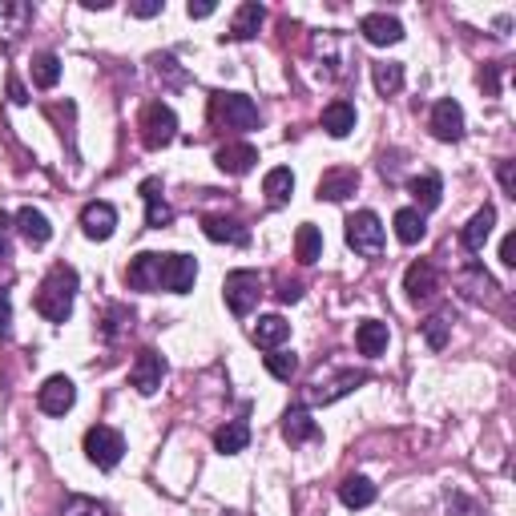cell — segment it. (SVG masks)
Segmentation results:
<instances>
[{
    "instance_id": "cell-28",
    "label": "cell",
    "mask_w": 516,
    "mask_h": 516,
    "mask_svg": "<svg viewBox=\"0 0 516 516\" xmlns=\"http://www.w3.org/2000/svg\"><path fill=\"white\" fill-rule=\"evenodd\" d=\"M262 194H267V202H270V206L290 202V194H295V174H290L287 166H275V170L262 177Z\"/></svg>"
},
{
    "instance_id": "cell-30",
    "label": "cell",
    "mask_w": 516,
    "mask_h": 516,
    "mask_svg": "<svg viewBox=\"0 0 516 516\" xmlns=\"http://www.w3.org/2000/svg\"><path fill=\"white\" fill-rule=\"evenodd\" d=\"M323 129L331 137H347L355 129V106L351 101H331V106L323 109Z\"/></svg>"
},
{
    "instance_id": "cell-13",
    "label": "cell",
    "mask_w": 516,
    "mask_h": 516,
    "mask_svg": "<svg viewBox=\"0 0 516 516\" xmlns=\"http://www.w3.org/2000/svg\"><path fill=\"white\" fill-rule=\"evenodd\" d=\"M436 287H440V278H436V267H431L428 258L411 262V267L403 270V290H408L411 303H424V298H431V295H436Z\"/></svg>"
},
{
    "instance_id": "cell-44",
    "label": "cell",
    "mask_w": 516,
    "mask_h": 516,
    "mask_svg": "<svg viewBox=\"0 0 516 516\" xmlns=\"http://www.w3.org/2000/svg\"><path fill=\"white\" fill-rule=\"evenodd\" d=\"M501 262H504V267H516V234H504V242H501Z\"/></svg>"
},
{
    "instance_id": "cell-37",
    "label": "cell",
    "mask_w": 516,
    "mask_h": 516,
    "mask_svg": "<svg viewBox=\"0 0 516 516\" xmlns=\"http://www.w3.org/2000/svg\"><path fill=\"white\" fill-rule=\"evenodd\" d=\"M61 516H106V509H101L93 496H69V501H65V509H61Z\"/></svg>"
},
{
    "instance_id": "cell-11",
    "label": "cell",
    "mask_w": 516,
    "mask_h": 516,
    "mask_svg": "<svg viewBox=\"0 0 516 516\" xmlns=\"http://www.w3.org/2000/svg\"><path fill=\"white\" fill-rule=\"evenodd\" d=\"M81 230H86V238H93V242L114 238V230H117V210H114L109 202H89L86 210H81Z\"/></svg>"
},
{
    "instance_id": "cell-43",
    "label": "cell",
    "mask_w": 516,
    "mask_h": 516,
    "mask_svg": "<svg viewBox=\"0 0 516 516\" xmlns=\"http://www.w3.org/2000/svg\"><path fill=\"white\" fill-rule=\"evenodd\" d=\"M214 8H218V5H214V0H198V5H194V0H190V5H186V13H190L194 21H206V16H214Z\"/></svg>"
},
{
    "instance_id": "cell-9",
    "label": "cell",
    "mask_w": 516,
    "mask_h": 516,
    "mask_svg": "<svg viewBox=\"0 0 516 516\" xmlns=\"http://www.w3.org/2000/svg\"><path fill=\"white\" fill-rule=\"evenodd\" d=\"M194 278H198V262L190 255H162V290L186 295L194 290Z\"/></svg>"
},
{
    "instance_id": "cell-1",
    "label": "cell",
    "mask_w": 516,
    "mask_h": 516,
    "mask_svg": "<svg viewBox=\"0 0 516 516\" xmlns=\"http://www.w3.org/2000/svg\"><path fill=\"white\" fill-rule=\"evenodd\" d=\"M73 298H77V270L73 267H53L49 275H45L41 290H36V311H41L49 323H65V319L73 315Z\"/></svg>"
},
{
    "instance_id": "cell-38",
    "label": "cell",
    "mask_w": 516,
    "mask_h": 516,
    "mask_svg": "<svg viewBox=\"0 0 516 516\" xmlns=\"http://www.w3.org/2000/svg\"><path fill=\"white\" fill-rule=\"evenodd\" d=\"M448 331H452V323H448V315H431L428 323H424V335H428V343L436 347V351L448 343Z\"/></svg>"
},
{
    "instance_id": "cell-41",
    "label": "cell",
    "mask_w": 516,
    "mask_h": 516,
    "mask_svg": "<svg viewBox=\"0 0 516 516\" xmlns=\"http://www.w3.org/2000/svg\"><path fill=\"white\" fill-rule=\"evenodd\" d=\"M8 238H13V218H8V214L0 210V262L8 258V247H13Z\"/></svg>"
},
{
    "instance_id": "cell-7",
    "label": "cell",
    "mask_w": 516,
    "mask_h": 516,
    "mask_svg": "<svg viewBox=\"0 0 516 516\" xmlns=\"http://www.w3.org/2000/svg\"><path fill=\"white\" fill-rule=\"evenodd\" d=\"M36 403H41L45 416H65V411L77 403V388H73L69 375H49L45 388L36 391Z\"/></svg>"
},
{
    "instance_id": "cell-3",
    "label": "cell",
    "mask_w": 516,
    "mask_h": 516,
    "mask_svg": "<svg viewBox=\"0 0 516 516\" xmlns=\"http://www.w3.org/2000/svg\"><path fill=\"white\" fill-rule=\"evenodd\" d=\"M347 247L355 255H368V258H379L383 255V222L375 210H359L347 218Z\"/></svg>"
},
{
    "instance_id": "cell-15",
    "label": "cell",
    "mask_w": 516,
    "mask_h": 516,
    "mask_svg": "<svg viewBox=\"0 0 516 516\" xmlns=\"http://www.w3.org/2000/svg\"><path fill=\"white\" fill-rule=\"evenodd\" d=\"M142 198H146V227H154V230L170 227L174 210L162 198V177H146V182H142Z\"/></svg>"
},
{
    "instance_id": "cell-21",
    "label": "cell",
    "mask_w": 516,
    "mask_h": 516,
    "mask_svg": "<svg viewBox=\"0 0 516 516\" xmlns=\"http://www.w3.org/2000/svg\"><path fill=\"white\" fill-rule=\"evenodd\" d=\"M355 347H359V355H368V359L383 355L388 351V323H379V319H363L359 331H355Z\"/></svg>"
},
{
    "instance_id": "cell-39",
    "label": "cell",
    "mask_w": 516,
    "mask_h": 516,
    "mask_svg": "<svg viewBox=\"0 0 516 516\" xmlns=\"http://www.w3.org/2000/svg\"><path fill=\"white\" fill-rule=\"evenodd\" d=\"M0 339H13V298H8V287H0Z\"/></svg>"
},
{
    "instance_id": "cell-31",
    "label": "cell",
    "mask_w": 516,
    "mask_h": 516,
    "mask_svg": "<svg viewBox=\"0 0 516 516\" xmlns=\"http://www.w3.org/2000/svg\"><path fill=\"white\" fill-rule=\"evenodd\" d=\"M339 501L347 509H368V504H375V484L368 476H347L339 484Z\"/></svg>"
},
{
    "instance_id": "cell-6",
    "label": "cell",
    "mask_w": 516,
    "mask_h": 516,
    "mask_svg": "<svg viewBox=\"0 0 516 516\" xmlns=\"http://www.w3.org/2000/svg\"><path fill=\"white\" fill-rule=\"evenodd\" d=\"M86 456L97 468H117L121 456H126V440H121V431L97 424V428L86 431Z\"/></svg>"
},
{
    "instance_id": "cell-45",
    "label": "cell",
    "mask_w": 516,
    "mask_h": 516,
    "mask_svg": "<svg viewBox=\"0 0 516 516\" xmlns=\"http://www.w3.org/2000/svg\"><path fill=\"white\" fill-rule=\"evenodd\" d=\"M278 298H283V303H298V298H303V287H298V283H283Z\"/></svg>"
},
{
    "instance_id": "cell-19",
    "label": "cell",
    "mask_w": 516,
    "mask_h": 516,
    "mask_svg": "<svg viewBox=\"0 0 516 516\" xmlns=\"http://www.w3.org/2000/svg\"><path fill=\"white\" fill-rule=\"evenodd\" d=\"M202 234L210 242H230V247H247V242H250V230L247 227H238L234 218H218V214L202 218Z\"/></svg>"
},
{
    "instance_id": "cell-33",
    "label": "cell",
    "mask_w": 516,
    "mask_h": 516,
    "mask_svg": "<svg viewBox=\"0 0 516 516\" xmlns=\"http://www.w3.org/2000/svg\"><path fill=\"white\" fill-rule=\"evenodd\" d=\"M295 255H298V262H319L323 258V234H319V227H311V222H303L298 227V234H295Z\"/></svg>"
},
{
    "instance_id": "cell-14",
    "label": "cell",
    "mask_w": 516,
    "mask_h": 516,
    "mask_svg": "<svg viewBox=\"0 0 516 516\" xmlns=\"http://www.w3.org/2000/svg\"><path fill=\"white\" fill-rule=\"evenodd\" d=\"M214 162H218V170H222V174L242 177V174H250V170H255V162H258V149L250 146V142H230V146H222L218 154H214Z\"/></svg>"
},
{
    "instance_id": "cell-10",
    "label": "cell",
    "mask_w": 516,
    "mask_h": 516,
    "mask_svg": "<svg viewBox=\"0 0 516 516\" xmlns=\"http://www.w3.org/2000/svg\"><path fill=\"white\" fill-rule=\"evenodd\" d=\"M431 134H436L440 142H460V137H464V109H460V101L444 97L431 106Z\"/></svg>"
},
{
    "instance_id": "cell-2",
    "label": "cell",
    "mask_w": 516,
    "mask_h": 516,
    "mask_svg": "<svg viewBox=\"0 0 516 516\" xmlns=\"http://www.w3.org/2000/svg\"><path fill=\"white\" fill-rule=\"evenodd\" d=\"M210 117L227 129H255L258 126V106L247 93H214Z\"/></svg>"
},
{
    "instance_id": "cell-16",
    "label": "cell",
    "mask_w": 516,
    "mask_h": 516,
    "mask_svg": "<svg viewBox=\"0 0 516 516\" xmlns=\"http://www.w3.org/2000/svg\"><path fill=\"white\" fill-rule=\"evenodd\" d=\"M359 33L368 36L371 45H400V41H403V25L396 21V16H388V13L363 16V21H359Z\"/></svg>"
},
{
    "instance_id": "cell-27",
    "label": "cell",
    "mask_w": 516,
    "mask_h": 516,
    "mask_svg": "<svg viewBox=\"0 0 516 516\" xmlns=\"http://www.w3.org/2000/svg\"><path fill=\"white\" fill-rule=\"evenodd\" d=\"M424 234H428V222H424V214H420L416 206H403V210H396V238L403 242V247H416Z\"/></svg>"
},
{
    "instance_id": "cell-12",
    "label": "cell",
    "mask_w": 516,
    "mask_h": 516,
    "mask_svg": "<svg viewBox=\"0 0 516 516\" xmlns=\"http://www.w3.org/2000/svg\"><path fill=\"white\" fill-rule=\"evenodd\" d=\"M126 283L137 290H162V255L142 250V255L126 267Z\"/></svg>"
},
{
    "instance_id": "cell-24",
    "label": "cell",
    "mask_w": 516,
    "mask_h": 516,
    "mask_svg": "<svg viewBox=\"0 0 516 516\" xmlns=\"http://www.w3.org/2000/svg\"><path fill=\"white\" fill-rule=\"evenodd\" d=\"M247 444H250V428L242 424V420H230V424H222L214 431V452H222V456L247 452Z\"/></svg>"
},
{
    "instance_id": "cell-35",
    "label": "cell",
    "mask_w": 516,
    "mask_h": 516,
    "mask_svg": "<svg viewBox=\"0 0 516 516\" xmlns=\"http://www.w3.org/2000/svg\"><path fill=\"white\" fill-rule=\"evenodd\" d=\"M33 81L41 89H53L61 81V57L57 53H36L33 57Z\"/></svg>"
},
{
    "instance_id": "cell-22",
    "label": "cell",
    "mask_w": 516,
    "mask_h": 516,
    "mask_svg": "<svg viewBox=\"0 0 516 516\" xmlns=\"http://www.w3.org/2000/svg\"><path fill=\"white\" fill-rule=\"evenodd\" d=\"M16 230L25 234V238L33 242V247H45V242L53 238V227H49V218H45L36 206H25V210H16Z\"/></svg>"
},
{
    "instance_id": "cell-36",
    "label": "cell",
    "mask_w": 516,
    "mask_h": 516,
    "mask_svg": "<svg viewBox=\"0 0 516 516\" xmlns=\"http://www.w3.org/2000/svg\"><path fill=\"white\" fill-rule=\"evenodd\" d=\"M262 363H267V371L275 375V379H290V375L298 371V359H295V355H290V351H278V347H275V351H270Z\"/></svg>"
},
{
    "instance_id": "cell-20",
    "label": "cell",
    "mask_w": 516,
    "mask_h": 516,
    "mask_svg": "<svg viewBox=\"0 0 516 516\" xmlns=\"http://www.w3.org/2000/svg\"><path fill=\"white\" fill-rule=\"evenodd\" d=\"M492 227H496V210H492V206H484V210H476L472 218H468V227H464V250H468V255H481L488 234H492Z\"/></svg>"
},
{
    "instance_id": "cell-34",
    "label": "cell",
    "mask_w": 516,
    "mask_h": 516,
    "mask_svg": "<svg viewBox=\"0 0 516 516\" xmlns=\"http://www.w3.org/2000/svg\"><path fill=\"white\" fill-rule=\"evenodd\" d=\"M371 81H375V89L388 97V93H400L403 89V65L396 61H379V65H371Z\"/></svg>"
},
{
    "instance_id": "cell-40",
    "label": "cell",
    "mask_w": 516,
    "mask_h": 516,
    "mask_svg": "<svg viewBox=\"0 0 516 516\" xmlns=\"http://www.w3.org/2000/svg\"><path fill=\"white\" fill-rule=\"evenodd\" d=\"M129 13L142 16V21H149V16L162 13V0H134V5H129Z\"/></svg>"
},
{
    "instance_id": "cell-8",
    "label": "cell",
    "mask_w": 516,
    "mask_h": 516,
    "mask_svg": "<svg viewBox=\"0 0 516 516\" xmlns=\"http://www.w3.org/2000/svg\"><path fill=\"white\" fill-rule=\"evenodd\" d=\"M162 375H166V359L154 351V347H146V351L134 359V368H129V383L137 388V396H154V391L162 388Z\"/></svg>"
},
{
    "instance_id": "cell-5",
    "label": "cell",
    "mask_w": 516,
    "mask_h": 516,
    "mask_svg": "<svg viewBox=\"0 0 516 516\" xmlns=\"http://www.w3.org/2000/svg\"><path fill=\"white\" fill-rule=\"evenodd\" d=\"M174 137H177L174 109L166 106V101L146 106V114H142V142H146V149H162V146H170Z\"/></svg>"
},
{
    "instance_id": "cell-23",
    "label": "cell",
    "mask_w": 516,
    "mask_h": 516,
    "mask_svg": "<svg viewBox=\"0 0 516 516\" xmlns=\"http://www.w3.org/2000/svg\"><path fill=\"white\" fill-rule=\"evenodd\" d=\"M262 21H267V8L258 5V0H247V5L234 13V25H230V41H250L258 29H262Z\"/></svg>"
},
{
    "instance_id": "cell-17",
    "label": "cell",
    "mask_w": 516,
    "mask_h": 516,
    "mask_svg": "<svg viewBox=\"0 0 516 516\" xmlns=\"http://www.w3.org/2000/svg\"><path fill=\"white\" fill-rule=\"evenodd\" d=\"M29 16L33 8L25 0H0V45L16 41L25 33V25H29Z\"/></svg>"
},
{
    "instance_id": "cell-4",
    "label": "cell",
    "mask_w": 516,
    "mask_h": 516,
    "mask_svg": "<svg viewBox=\"0 0 516 516\" xmlns=\"http://www.w3.org/2000/svg\"><path fill=\"white\" fill-rule=\"evenodd\" d=\"M222 295H227V307L234 315H250L262 298V275L258 270H230Z\"/></svg>"
},
{
    "instance_id": "cell-32",
    "label": "cell",
    "mask_w": 516,
    "mask_h": 516,
    "mask_svg": "<svg viewBox=\"0 0 516 516\" xmlns=\"http://www.w3.org/2000/svg\"><path fill=\"white\" fill-rule=\"evenodd\" d=\"M408 190H411V198L420 202V214H424V210H436L440 198H444V182H440L436 174L411 177V182H408Z\"/></svg>"
},
{
    "instance_id": "cell-46",
    "label": "cell",
    "mask_w": 516,
    "mask_h": 516,
    "mask_svg": "<svg viewBox=\"0 0 516 516\" xmlns=\"http://www.w3.org/2000/svg\"><path fill=\"white\" fill-rule=\"evenodd\" d=\"M8 93H13V101H16V106H25V101H29V93H25V86H21V81H8Z\"/></svg>"
},
{
    "instance_id": "cell-42",
    "label": "cell",
    "mask_w": 516,
    "mask_h": 516,
    "mask_svg": "<svg viewBox=\"0 0 516 516\" xmlns=\"http://www.w3.org/2000/svg\"><path fill=\"white\" fill-rule=\"evenodd\" d=\"M496 174H501L504 194H509V198H516V174H512V162H501V166H496Z\"/></svg>"
},
{
    "instance_id": "cell-29",
    "label": "cell",
    "mask_w": 516,
    "mask_h": 516,
    "mask_svg": "<svg viewBox=\"0 0 516 516\" xmlns=\"http://www.w3.org/2000/svg\"><path fill=\"white\" fill-rule=\"evenodd\" d=\"M359 383H368V371H343L339 379L327 383V388H323V383H319V388H311V400H315V403H335L339 396H347V391L359 388Z\"/></svg>"
},
{
    "instance_id": "cell-26",
    "label": "cell",
    "mask_w": 516,
    "mask_h": 516,
    "mask_svg": "<svg viewBox=\"0 0 516 516\" xmlns=\"http://www.w3.org/2000/svg\"><path fill=\"white\" fill-rule=\"evenodd\" d=\"M283 436L290 440V444H307V440L319 436V424L311 420V411L307 408H290L283 416Z\"/></svg>"
},
{
    "instance_id": "cell-25",
    "label": "cell",
    "mask_w": 516,
    "mask_h": 516,
    "mask_svg": "<svg viewBox=\"0 0 516 516\" xmlns=\"http://www.w3.org/2000/svg\"><path fill=\"white\" fill-rule=\"evenodd\" d=\"M290 335V323L283 315H262L258 323H255V331H250V339H255L258 347H267V351H275L278 343H283Z\"/></svg>"
},
{
    "instance_id": "cell-18",
    "label": "cell",
    "mask_w": 516,
    "mask_h": 516,
    "mask_svg": "<svg viewBox=\"0 0 516 516\" xmlns=\"http://www.w3.org/2000/svg\"><path fill=\"white\" fill-rule=\"evenodd\" d=\"M355 186H359V174L347 170V166H339V170H327L323 177H319V198L343 202L347 194H355Z\"/></svg>"
}]
</instances>
